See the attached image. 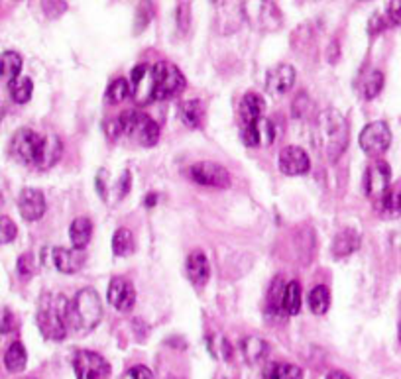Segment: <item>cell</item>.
Instances as JSON below:
<instances>
[{"mask_svg":"<svg viewBox=\"0 0 401 379\" xmlns=\"http://www.w3.org/2000/svg\"><path fill=\"white\" fill-rule=\"evenodd\" d=\"M61 150L63 146L58 136H42L30 128H20L10 142V153L16 162L39 169L56 165L61 158Z\"/></svg>","mask_w":401,"mask_h":379,"instance_id":"6da1fadb","label":"cell"},{"mask_svg":"<svg viewBox=\"0 0 401 379\" xmlns=\"http://www.w3.org/2000/svg\"><path fill=\"white\" fill-rule=\"evenodd\" d=\"M348 124L343 114L336 110H325L315 120V146L321 158L326 162H336L348 146Z\"/></svg>","mask_w":401,"mask_h":379,"instance_id":"7a4b0ae2","label":"cell"},{"mask_svg":"<svg viewBox=\"0 0 401 379\" xmlns=\"http://www.w3.org/2000/svg\"><path fill=\"white\" fill-rule=\"evenodd\" d=\"M65 319L67 326H73L75 330H93L103 319V303L95 289H91V287L81 289L75 295V299L71 303H67Z\"/></svg>","mask_w":401,"mask_h":379,"instance_id":"3957f363","label":"cell"},{"mask_svg":"<svg viewBox=\"0 0 401 379\" xmlns=\"http://www.w3.org/2000/svg\"><path fill=\"white\" fill-rule=\"evenodd\" d=\"M116 120H118L120 136L130 138L144 148H152L160 142V126L152 116H148L142 110H126Z\"/></svg>","mask_w":401,"mask_h":379,"instance_id":"277c9868","label":"cell"},{"mask_svg":"<svg viewBox=\"0 0 401 379\" xmlns=\"http://www.w3.org/2000/svg\"><path fill=\"white\" fill-rule=\"evenodd\" d=\"M153 79V101H167L182 95L185 89V77L183 73L167 61H160L152 65Z\"/></svg>","mask_w":401,"mask_h":379,"instance_id":"5b68a950","label":"cell"},{"mask_svg":"<svg viewBox=\"0 0 401 379\" xmlns=\"http://www.w3.org/2000/svg\"><path fill=\"white\" fill-rule=\"evenodd\" d=\"M67 303L65 299L59 297L58 304H44L39 307L38 314H36V323L42 332L44 338L48 340L59 342L67 336V319H65Z\"/></svg>","mask_w":401,"mask_h":379,"instance_id":"8992f818","label":"cell"},{"mask_svg":"<svg viewBox=\"0 0 401 379\" xmlns=\"http://www.w3.org/2000/svg\"><path fill=\"white\" fill-rule=\"evenodd\" d=\"M73 370L77 379H108L110 366L108 361L91 350H79L73 356Z\"/></svg>","mask_w":401,"mask_h":379,"instance_id":"52a82bcc","label":"cell"},{"mask_svg":"<svg viewBox=\"0 0 401 379\" xmlns=\"http://www.w3.org/2000/svg\"><path fill=\"white\" fill-rule=\"evenodd\" d=\"M392 143V130L390 126L382 120L378 122H370L360 134V148H362L364 153L368 155H382Z\"/></svg>","mask_w":401,"mask_h":379,"instance_id":"ba28073f","label":"cell"},{"mask_svg":"<svg viewBox=\"0 0 401 379\" xmlns=\"http://www.w3.org/2000/svg\"><path fill=\"white\" fill-rule=\"evenodd\" d=\"M189 179L203 187H212V189H227L230 185L229 171L222 165L212 162H200L189 167Z\"/></svg>","mask_w":401,"mask_h":379,"instance_id":"9c48e42d","label":"cell"},{"mask_svg":"<svg viewBox=\"0 0 401 379\" xmlns=\"http://www.w3.org/2000/svg\"><path fill=\"white\" fill-rule=\"evenodd\" d=\"M392 169L386 162H374L364 175V191L374 200H380L390 191Z\"/></svg>","mask_w":401,"mask_h":379,"instance_id":"30bf717a","label":"cell"},{"mask_svg":"<svg viewBox=\"0 0 401 379\" xmlns=\"http://www.w3.org/2000/svg\"><path fill=\"white\" fill-rule=\"evenodd\" d=\"M215 16L222 34L236 32L244 18L242 0H215Z\"/></svg>","mask_w":401,"mask_h":379,"instance_id":"8fae6325","label":"cell"},{"mask_svg":"<svg viewBox=\"0 0 401 379\" xmlns=\"http://www.w3.org/2000/svg\"><path fill=\"white\" fill-rule=\"evenodd\" d=\"M130 96L140 106H146L153 103V79L152 65L142 63L134 67L132 77H130Z\"/></svg>","mask_w":401,"mask_h":379,"instance_id":"7c38bea8","label":"cell"},{"mask_svg":"<svg viewBox=\"0 0 401 379\" xmlns=\"http://www.w3.org/2000/svg\"><path fill=\"white\" fill-rule=\"evenodd\" d=\"M277 165H279V171L286 173V175H305L307 171L311 169V160L303 148L299 146H287L279 152V158H277Z\"/></svg>","mask_w":401,"mask_h":379,"instance_id":"4fadbf2b","label":"cell"},{"mask_svg":"<svg viewBox=\"0 0 401 379\" xmlns=\"http://www.w3.org/2000/svg\"><path fill=\"white\" fill-rule=\"evenodd\" d=\"M108 303L120 313H130L136 304V291L134 285L125 277H115L108 285Z\"/></svg>","mask_w":401,"mask_h":379,"instance_id":"5bb4252c","label":"cell"},{"mask_svg":"<svg viewBox=\"0 0 401 379\" xmlns=\"http://www.w3.org/2000/svg\"><path fill=\"white\" fill-rule=\"evenodd\" d=\"M49 257H51V264L56 266V269L67 275L77 274L81 267L85 266L87 259L85 252L77 250V248H51Z\"/></svg>","mask_w":401,"mask_h":379,"instance_id":"9a60e30c","label":"cell"},{"mask_svg":"<svg viewBox=\"0 0 401 379\" xmlns=\"http://www.w3.org/2000/svg\"><path fill=\"white\" fill-rule=\"evenodd\" d=\"M274 140H276V128L266 118H260L258 122L242 124V142L250 148L269 146L274 143Z\"/></svg>","mask_w":401,"mask_h":379,"instance_id":"2e32d148","label":"cell"},{"mask_svg":"<svg viewBox=\"0 0 401 379\" xmlns=\"http://www.w3.org/2000/svg\"><path fill=\"white\" fill-rule=\"evenodd\" d=\"M295 85V69L287 63H279L267 71L266 89L269 95H286Z\"/></svg>","mask_w":401,"mask_h":379,"instance_id":"e0dca14e","label":"cell"},{"mask_svg":"<svg viewBox=\"0 0 401 379\" xmlns=\"http://www.w3.org/2000/svg\"><path fill=\"white\" fill-rule=\"evenodd\" d=\"M18 210L24 220L36 222L46 214V197L38 189H24L18 197Z\"/></svg>","mask_w":401,"mask_h":379,"instance_id":"ac0fdd59","label":"cell"},{"mask_svg":"<svg viewBox=\"0 0 401 379\" xmlns=\"http://www.w3.org/2000/svg\"><path fill=\"white\" fill-rule=\"evenodd\" d=\"M185 267H187V277H189V281L193 285H197V287L207 285L210 277V266L209 259L203 252H191L189 257H187Z\"/></svg>","mask_w":401,"mask_h":379,"instance_id":"d6986e66","label":"cell"},{"mask_svg":"<svg viewBox=\"0 0 401 379\" xmlns=\"http://www.w3.org/2000/svg\"><path fill=\"white\" fill-rule=\"evenodd\" d=\"M264 96H260L258 93H248V95L242 96L240 101V118L242 124H252L258 122L260 118H264Z\"/></svg>","mask_w":401,"mask_h":379,"instance_id":"ffe728a7","label":"cell"},{"mask_svg":"<svg viewBox=\"0 0 401 379\" xmlns=\"http://www.w3.org/2000/svg\"><path fill=\"white\" fill-rule=\"evenodd\" d=\"M360 248V234L352 230V228H344L340 230L333 240V256L334 257H346L354 254Z\"/></svg>","mask_w":401,"mask_h":379,"instance_id":"44dd1931","label":"cell"},{"mask_svg":"<svg viewBox=\"0 0 401 379\" xmlns=\"http://www.w3.org/2000/svg\"><path fill=\"white\" fill-rule=\"evenodd\" d=\"M93 236V222L89 218L81 217L75 218L69 226V238H71V244L77 250H85L87 244L91 242Z\"/></svg>","mask_w":401,"mask_h":379,"instance_id":"7402d4cb","label":"cell"},{"mask_svg":"<svg viewBox=\"0 0 401 379\" xmlns=\"http://www.w3.org/2000/svg\"><path fill=\"white\" fill-rule=\"evenodd\" d=\"M179 120L187 128H200L205 124V106L200 101H185L179 105Z\"/></svg>","mask_w":401,"mask_h":379,"instance_id":"603a6c76","label":"cell"},{"mask_svg":"<svg viewBox=\"0 0 401 379\" xmlns=\"http://www.w3.org/2000/svg\"><path fill=\"white\" fill-rule=\"evenodd\" d=\"M28 364V352L24 348L22 342H12L8 346V350L4 354V366L10 373H20L26 370Z\"/></svg>","mask_w":401,"mask_h":379,"instance_id":"cb8c5ba5","label":"cell"},{"mask_svg":"<svg viewBox=\"0 0 401 379\" xmlns=\"http://www.w3.org/2000/svg\"><path fill=\"white\" fill-rule=\"evenodd\" d=\"M22 71V57L16 51H4L0 56V79L12 83L14 79H18Z\"/></svg>","mask_w":401,"mask_h":379,"instance_id":"d4e9b609","label":"cell"},{"mask_svg":"<svg viewBox=\"0 0 401 379\" xmlns=\"http://www.w3.org/2000/svg\"><path fill=\"white\" fill-rule=\"evenodd\" d=\"M264 379H303V371L293 364L276 361L264 370Z\"/></svg>","mask_w":401,"mask_h":379,"instance_id":"484cf974","label":"cell"},{"mask_svg":"<svg viewBox=\"0 0 401 379\" xmlns=\"http://www.w3.org/2000/svg\"><path fill=\"white\" fill-rule=\"evenodd\" d=\"M8 91L14 103L26 105L30 98H32V93H34V83H32L30 77H18L12 83H8Z\"/></svg>","mask_w":401,"mask_h":379,"instance_id":"4316f807","label":"cell"},{"mask_svg":"<svg viewBox=\"0 0 401 379\" xmlns=\"http://www.w3.org/2000/svg\"><path fill=\"white\" fill-rule=\"evenodd\" d=\"M284 313L287 316H293L301 311V285L297 281H289L284 291Z\"/></svg>","mask_w":401,"mask_h":379,"instance_id":"83f0119b","label":"cell"},{"mask_svg":"<svg viewBox=\"0 0 401 379\" xmlns=\"http://www.w3.org/2000/svg\"><path fill=\"white\" fill-rule=\"evenodd\" d=\"M113 252L115 256L126 257L134 254V236L128 228H118L113 236Z\"/></svg>","mask_w":401,"mask_h":379,"instance_id":"f1b7e54d","label":"cell"},{"mask_svg":"<svg viewBox=\"0 0 401 379\" xmlns=\"http://www.w3.org/2000/svg\"><path fill=\"white\" fill-rule=\"evenodd\" d=\"M331 307V291L325 285H317L309 293V309L315 314H325Z\"/></svg>","mask_w":401,"mask_h":379,"instance_id":"f546056e","label":"cell"},{"mask_svg":"<svg viewBox=\"0 0 401 379\" xmlns=\"http://www.w3.org/2000/svg\"><path fill=\"white\" fill-rule=\"evenodd\" d=\"M242 352H244V358L250 364H258L266 358L267 354V344L260 338H246L242 342Z\"/></svg>","mask_w":401,"mask_h":379,"instance_id":"4dcf8cb0","label":"cell"},{"mask_svg":"<svg viewBox=\"0 0 401 379\" xmlns=\"http://www.w3.org/2000/svg\"><path fill=\"white\" fill-rule=\"evenodd\" d=\"M383 89V73L382 71H370L368 75L362 79V85H360V91H362L364 98L372 101L376 96L380 95V91Z\"/></svg>","mask_w":401,"mask_h":379,"instance_id":"1f68e13d","label":"cell"},{"mask_svg":"<svg viewBox=\"0 0 401 379\" xmlns=\"http://www.w3.org/2000/svg\"><path fill=\"white\" fill-rule=\"evenodd\" d=\"M284 291H286L284 281L279 277L274 279V283H272L269 291H267V313H284V307H281L284 304Z\"/></svg>","mask_w":401,"mask_h":379,"instance_id":"d6a6232c","label":"cell"},{"mask_svg":"<svg viewBox=\"0 0 401 379\" xmlns=\"http://www.w3.org/2000/svg\"><path fill=\"white\" fill-rule=\"evenodd\" d=\"M380 203V210H382L386 217L395 218L401 214V189L397 191H388L383 195L382 199L378 200Z\"/></svg>","mask_w":401,"mask_h":379,"instance_id":"836d02e7","label":"cell"},{"mask_svg":"<svg viewBox=\"0 0 401 379\" xmlns=\"http://www.w3.org/2000/svg\"><path fill=\"white\" fill-rule=\"evenodd\" d=\"M130 96V83L126 81V79H115L108 89H106V98H108V103H113V105H118V103H122Z\"/></svg>","mask_w":401,"mask_h":379,"instance_id":"e575fe53","label":"cell"},{"mask_svg":"<svg viewBox=\"0 0 401 379\" xmlns=\"http://www.w3.org/2000/svg\"><path fill=\"white\" fill-rule=\"evenodd\" d=\"M262 26L266 30H272V24H274V30L281 24V12L277 10V6L272 2V0H264L262 2Z\"/></svg>","mask_w":401,"mask_h":379,"instance_id":"d590c367","label":"cell"},{"mask_svg":"<svg viewBox=\"0 0 401 379\" xmlns=\"http://www.w3.org/2000/svg\"><path fill=\"white\" fill-rule=\"evenodd\" d=\"M18 236V228L10 217H0V244H10Z\"/></svg>","mask_w":401,"mask_h":379,"instance_id":"8d00e7d4","label":"cell"},{"mask_svg":"<svg viewBox=\"0 0 401 379\" xmlns=\"http://www.w3.org/2000/svg\"><path fill=\"white\" fill-rule=\"evenodd\" d=\"M42 10L49 18H59L67 10L65 0H42Z\"/></svg>","mask_w":401,"mask_h":379,"instance_id":"74e56055","label":"cell"},{"mask_svg":"<svg viewBox=\"0 0 401 379\" xmlns=\"http://www.w3.org/2000/svg\"><path fill=\"white\" fill-rule=\"evenodd\" d=\"M18 274L26 279L36 274V259L32 254H22L18 257Z\"/></svg>","mask_w":401,"mask_h":379,"instance_id":"f35d334b","label":"cell"},{"mask_svg":"<svg viewBox=\"0 0 401 379\" xmlns=\"http://www.w3.org/2000/svg\"><path fill=\"white\" fill-rule=\"evenodd\" d=\"M16 328V316L8 309H0V334H10Z\"/></svg>","mask_w":401,"mask_h":379,"instance_id":"ab89813d","label":"cell"},{"mask_svg":"<svg viewBox=\"0 0 401 379\" xmlns=\"http://www.w3.org/2000/svg\"><path fill=\"white\" fill-rule=\"evenodd\" d=\"M138 16L142 18V24H140V28H138V32H140V30H144L148 26V22H150L153 16V8L152 4H150V0H142V2H140V6H138Z\"/></svg>","mask_w":401,"mask_h":379,"instance_id":"60d3db41","label":"cell"},{"mask_svg":"<svg viewBox=\"0 0 401 379\" xmlns=\"http://www.w3.org/2000/svg\"><path fill=\"white\" fill-rule=\"evenodd\" d=\"M388 20H390V24L401 26V0H390V4H388Z\"/></svg>","mask_w":401,"mask_h":379,"instance_id":"b9f144b4","label":"cell"},{"mask_svg":"<svg viewBox=\"0 0 401 379\" xmlns=\"http://www.w3.org/2000/svg\"><path fill=\"white\" fill-rule=\"evenodd\" d=\"M128 375H130V379H153L152 370L146 368V366H136V368L128 371Z\"/></svg>","mask_w":401,"mask_h":379,"instance_id":"7bdbcfd3","label":"cell"},{"mask_svg":"<svg viewBox=\"0 0 401 379\" xmlns=\"http://www.w3.org/2000/svg\"><path fill=\"white\" fill-rule=\"evenodd\" d=\"M128 191H130V173L125 171V181L120 179V183H118V197H126Z\"/></svg>","mask_w":401,"mask_h":379,"instance_id":"ee69618b","label":"cell"},{"mask_svg":"<svg viewBox=\"0 0 401 379\" xmlns=\"http://www.w3.org/2000/svg\"><path fill=\"white\" fill-rule=\"evenodd\" d=\"M326 379H350L344 371H331L329 375H326Z\"/></svg>","mask_w":401,"mask_h":379,"instance_id":"f6af8a7d","label":"cell"},{"mask_svg":"<svg viewBox=\"0 0 401 379\" xmlns=\"http://www.w3.org/2000/svg\"><path fill=\"white\" fill-rule=\"evenodd\" d=\"M155 203H158V195H148L146 197V207H155Z\"/></svg>","mask_w":401,"mask_h":379,"instance_id":"bcb514c9","label":"cell"},{"mask_svg":"<svg viewBox=\"0 0 401 379\" xmlns=\"http://www.w3.org/2000/svg\"><path fill=\"white\" fill-rule=\"evenodd\" d=\"M2 205H4V199H2V195H0V209H2Z\"/></svg>","mask_w":401,"mask_h":379,"instance_id":"7dc6e473","label":"cell"},{"mask_svg":"<svg viewBox=\"0 0 401 379\" xmlns=\"http://www.w3.org/2000/svg\"><path fill=\"white\" fill-rule=\"evenodd\" d=\"M400 340H401V324H400Z\"/></svg>","mask_w":401,"mask_h":379,"instance_id":"c3c4849f","label":"cell"}]
</instances>
